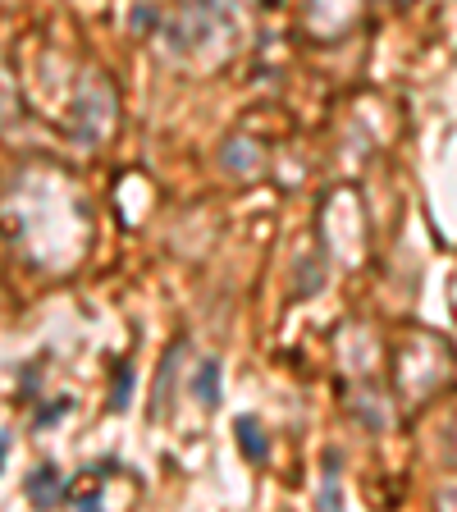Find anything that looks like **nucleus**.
<instances>
[{
    "instance_id": "1",
    "label": "nucleus",
    "mask_w": 457,
    "mask_h": 512,
    "mask_svg": "<svg viewBox=\"0 0 457 512\" xmlns=\"http://www.w3.org/2000/svg\"><path fill=\"white\" fill-rule=\"evenodd\" d=\"M28 494H32V499H42V503H51V499H55V476H51V467L37 471V476L28 480Z\"/></svg>"
},
{
    "instance_id": "2",
    "label": "nucleus",
    "mask_w": 457,
    "mask_h": 512,
    "mask_svg": "<svg viewBox=\"0 0 457 512\" xmlns=\"http://www.w3.org/2000/svg\"><path fill=\"white\" fill-rule=\"evenodd\" d=\"M0 458H5V439H0Z\"/></svg>"
}]
</instances>
